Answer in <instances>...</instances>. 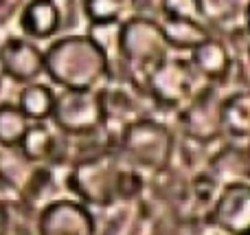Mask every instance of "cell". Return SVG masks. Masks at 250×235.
Segmentation results:
<instances>
[{
  "mask_svg": "<svg viewBox=\"0 0 250 235\" xmlns=\"http://www.w3.org/2000/svg\"><path fill=\"white\" fill-rule=\"evenodd\" d=\"M180 126L195 143H211L222 132V97L213 86L195 92L180 108Z\"/></svg>",
  "mask_w": 250,
  "mask_h": 235,
  "instance_id": "obj_7",
  "label": "cell"
},
{
  "mask_svg": "<svg viewBox=\"0 0 250 235\" xmlns=\"http://www.w3.org/2000/svg\"><path fill=\"white\" fill-rule=\"evenodd\" d=\"M38 231L40 235H95L97 224L83 202L57 200L40 214Z\"/></svg>",
  "mask_w": 250,
  "mask_h": 235,
  "instance_id": "obj_8",
  "label": "cell"
},
{
  "mask_svg": "<svg viewBox=\"0 0 250 235\" xmlns=\"http://www.w3.org/2000/svg\"><path fill=\"white\" fill-rule=\"evenodd\" d=\"M51 119L68 136H92L104 128L101 90H62Z\"/></svg>",
  "mask_w": 250,
  "mask_h": 235,
  "instance_id": "obj_5",
  "label": "cell"
},
{
  "mask_svg": "<svg viewBox=\"0 0 250 235\" xmlns=\"http://www.w3.org/2000/svg\"><path fill=\"white\" fill-rule=\"evenodd\" d=\"M244 29L250 33V2L246 4V9H244Z\"/></svg>",
  "mask_w": 250,
  "mask_h": 235,
  "instance_id": "obj_21",
  "label": "cell"
},
{
  "mask_svg": "<svg viewBox=\"0 0 250 235\" xmlns=\"http://www.w3.org/2000/svg\"><path fill=\"white\" fill-rule=\"evenodd\" d=\"M169 44L156 20L134 16L125 20L117 31V53L121 64L127 68L132 84L143 86L151 68L169 57Z\"/></svg>",
  "mask_w": 250,
  "mask_h": 235,
  "instance_id": "obj_2",
  "label": "cell"
},
{
  "mask_svg": "<svg viewBox=\"0 0 250 235\" xmlns=\"http://www.w3.org/2000/svg\"><path fill=\"white\" fill-rule=\"evenodd\" d=\"M22 158L29 163H46L53 158L57 150V139L53 136L51 128L46 126V121H40V123H29L26 128L24 136H22L20 145Z\"/></svg>",
  "mask_w": 250,
  "mask_h": 235,
  "instance_id": "obj_16",
  "label": "cell"
},
{
  "mask_svg": "<svg viewBox=\"0 0 250 235\" xmlns=\"http://www.w3.org/2000/svg\"><path fill=\"white\" fill-rule=\"evenodd\" d=\"M62 26V9L57 0H29L20 11V29L26 38L48 40Z\"/></svg>",
  "mask_w": 250,
  "mask_h": 235,
  "instance_id": "obj_12",
  "label": "cell"
},
{
  "mask_svg": "<svg viewBox=\"0 0 250 235\" xmlns=\"http://www.w3.org/2000/svg\"><path fill=\"white\" fill-rule=\"evenodd\" d=\"M248 161H250V150H248Z\"/></svg>",
  "mask_w": 250,
  "mask_h": 235,
  "instance_id": "obj_22",
  "label": "cell"
},
{
  "mask_svg": "<svg viewBox=\"0 0 250 235\" xmlns=\"http://www.w3.org/2000/svg\"><path fill=\"white\" fill-rule=\"evenodd\" d=\"M123 7L125 0H83V13L95 26L117 24Z\"/></svg>",
  "mask_w": 250,
  "mask_h": 235,
  "instance_id": "obj_18",
  "label": "cell"
},
{
  "mask_svg": "<svg viewBox=\"0 0 250 235\" xmlns=\"http://www.w3.org/2000/svg\"><path fill=\"white\" fill-rule=\"evenodd\" d=\"M165 18H182V20H202V4L200 0H163Z\"/></svg>",
  "mask_w": 250,
  "mask_h": 235,
  "instance_id": "obj_19",
  "label": "cell"
},
{
  "mask_svg": "<svg viewBox=\"0 0 250 235\" xmlns=\"http://www.w3.org/2000/svg\"><path fill=\"white\" fill-rule=\"evenodd\" d=\"M119 152L125 161L145 171H167L176 152V139L165 123L149 117L134 119L119 132Z\"/></svg>",
  "mask_w": 250,
  "mask_h": 235,
  "instance_id": "obj_4",
  "label": "cell"
},
{
  "mask_svg": "<svg viewBox=\"0 0 250 235\" xmlns=\"http://www.w3.org/2000/svg\"><path fill=\"white\" fill-rule=\"evenodd\" d=\"M191 68L200 75V77L208 79L213 84L226 82V77L233 70V55H230L229 46L220 42L217 38H208L200 46L191 51Z\"/></svg>",
  "mask_w": 250,
  "mask_h": 235,
  "instance_id": "obj_11",
  "label": "cell"
},
{
  "mask_svg": "<svg viewBox=\"0 0 250 235\" xmlns=\"http://www.w3.org/2000/svg\"><path fill=\"white\" fill-rule=\"evenodd\" d=\"M44 73L62 90H97L110 77V55L95 35H64L44 51Z\"/></svg>",
  "mask_w": 250,
  "mask_h": 235,
  "instance_id": "obj_1",
  "label": "cell"
},
{
  "mask_svg": "<svg viewBox=\"0 0 250 235\" xmlns=\"http://www.w3.org/2000/svg\"><path fill=\"white\" fill-rule=\"evenodd\" d=\"M121 171V158L114 150H95L75 161L66 185L83 205L110 207L119 200Z\"/></svg>",
  "mask_w": 250,
  "mask_h": 235,
  "instance_id": "obj_3",
  "label": "cell"
},
{
  "mask_svg": "<svg viewBox=\"0 0 250 235\" xmlns=\"http://www.w3.org/2000/svg\"><path fill=\"white\" fill-rule=\"evenodd\" d=\"M55 92L46 84H24L18 92L16 106L20 108V112L29 119L31 123H40L51 119L53 108H55Z\"/></svg>",
  "mask_w": 250,
  "mask_h": 235,
  "instance_id": "obj_15",
  "label": "cell"
},
{
  "mask_svg": "<svg viewBox=\"0 0 250 235\" xmlns=\"http://www.w3.org/2000/svg\"><path fill=\"white\" fill-rule=\"evenodd\" d=\"M193 77L195 70L191 68L189 62L167 57L156 68H151L143 86L154 104L163 108L180 110L193 97Z\"/></svg>",
  "mask_w": 250,
  "mask_h": 235,
  "instance_id": "obj_6",
  "label": "cell"
},
{
  "mask_svg": "<svg viewBox=\"0 0 250 235\" xmlns=\"http://www.w3.org/2000/svg\"><path fill=\"white\" fill-rule=\"evenodd\" d=\"M222 132L230 139L250 141V90H239L222 99Z\"/></svg>",
  "mask_w": 250,
  "mask_h": 235,
  "instance_id": "obj_14",
  "label": "cell"
},
{
  "mask_svg": "<svg viewBox=\"0 0 250 235\" xmlns=\"http://www.w3.org/2000/svg\"><path fill=\"white\" fill-rule=\"evenodd\" d=\"M0 2H2V0H0Z\"/></svg>",
  "mask_w": 250,
  "mask_h": 235,
  "instance_id": "obj_23",
  "label": "cell"
},
{
  "mask_svg": "<svg viewBox=\"0 0 250 235\" xmlns=\"http://www.w3.org/2000/svg\"><path fill=\"white\" fill-rule=\"evenodd\" d=\"M239 0H200L202 4V13L208 18H230L235 13V7H237Z\"/></svg>",
  "mask_w": 250,
  "mask_h": 235,
  "instance_id": "obj_20",
  "label": "cell"
},
{
  "mask_svg": "<svg viewBox=\"0 0 250 235\" xmlns=\"http://www.w3.org/2000/svg\"><path fill=\"white\" fill-rule=\"evenodd\" d=\"M217 227L233 235H250V183H229L213 205Z\"/></svg>",
  "mask_w": 250,
  "mask_h": 235,
  "instance_id": "obj_10",
  "label": "cell"
},
{
  "mask_svg": "<svg viewBox=\"0 0 250 235\" xmlns=\"http://www.w3.org/2000/svg\"><path fill=\"white\" fill-rule=\"evenodd\" d=\"M29 123L31 121L20 112V108L16 104L2 101L0 104V148L4 150L18 148Z\"/></svg>",
  "mask_w": 250,
  "mask_h": 235,
  "instance_id": "obj_17",
  "label": "cell"
},
{
  "mask_svg": "<svg viewBox=\"0 0 250 235\" xmlns=\"http://www.w3.org/2000/svg\"><path fill=\"white\" fill-rule=\"evenodd\" d=\"M0 68L11 82L33 84L44 73V51L26 38H7L0 44Z\"/></svg>",
  "mask_w": 250,
  "mask_h": 235,
  "instance_id": "obj_9",
  "label": "cell"
},
{
  "mask_svg": "<svg viewBox=\"0 0 250 235\" xmlns=\"http://www.w3.org/2000/svg\"><path fill=\"white\" fill-rule=\"evenodd\" d=\"M158 24L163 29L169 48H176V51H193L195 46H200L211 38L202 20H182V18L163 16V22H158Z\"/></svg>",
  "mask_w": 250,
  "mask_h": 235,
  "instance_id": "obj_13",
  "label": "cell"
}]
</instances>
